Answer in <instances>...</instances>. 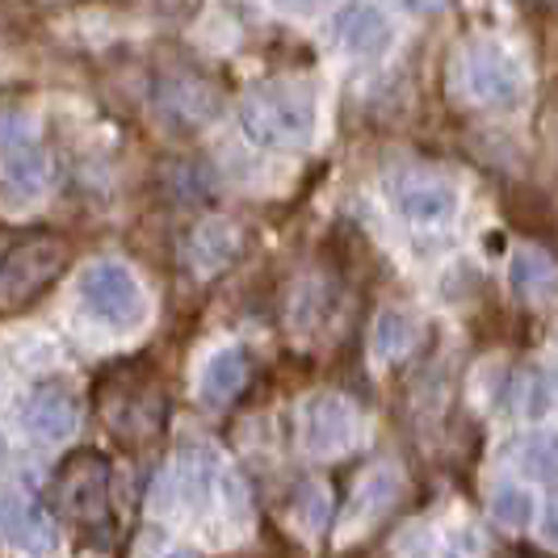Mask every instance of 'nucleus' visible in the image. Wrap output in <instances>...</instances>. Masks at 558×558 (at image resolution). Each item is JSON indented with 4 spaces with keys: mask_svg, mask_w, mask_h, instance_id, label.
<instances>
[{
    "mask_svg": "<svg viewBox=\"0 0 558 558\" xmlns=\"http://www.w3.org/2000/svg\"><path fill=\"white\" fill-rule=\"evenodd\" d=\"M319 126V97L307 81H274L252 84L240 101V131L252 147L265 151H307Z\"/></svg>",
    "mask_w": 558,
    "mask_h": 558,
    "instance_id": "obj_1",
    "label": "nucleus"
},
{
    "mask_svg": "<svg viewBox=\"0 0 558 558\" xmlns=\"http://www.w3.org/2000/svg\"><path fill=\"white\" fill-rule=\"evenodd\" d=\"M453 88L478 110L508 113L530 97V72L496 38H475L453 59Z\"/></svg>",
    "mask_w": 558,
    "mask_h": 558,
    "instance_id": "obj_2",
    "label": "nucleus"
},
{
    "mask_svg": "<svg viewBox=\"0 0 558 558\" xmlns=\"http://www.w3.org/2000/svg\"><path fill=\"white\" fill-rule=\"evenodd\" d=\"M81 303L110 332H135L147 319V290H143L140 274L122 260H93L84 269Z\"/></svg>",
    "mask_w": 558,
    "mask_h": 558,
    "instance_id": "obj_3",
    "label": "nucleus"
},
{
    "mask_svg": "<svg viewBox=\"0 0 558 558\" xmlns=\"http://www.w3.org/2000/svg\"><path fill=\"white\" fill-rule=\"evenodd\" d=\"M51 160L34 122L22 113H0V194L17 206H34L47 194Z\"/></svg>",
    "mask_w": 558,
    "mask_h": 558,
    "instance_id": "obj_4",
    "label": "nucleus"
},
{
    "mask_svg": "<svg viewBox=\"0 0 558 558\" xmlns=\"http://www.w3.org/2000/svg\"><path fill=\"white\" fill-rule=\"evenodd\" d=\"M63 265H68V248L56 235H34L9 248L0 256V311L9 315V311L29 307L63 274Z\"/></svg>",
    "mask_w": 558,
    "mask_h": 558,
    "instance_id": "obj_5",
    "label": "nucleus"
},
{
    "mask_svg": "<svg viewBox=\"0 0 558 558\" xmlns=\"http://www.w3.org/2000/svg\"><path fill=\"white\" fill-rule=\"evenodd\" d=\"M357 437H362V416L344 395L319 391L299 408V441L311 458H328V462L344 458L357 446Z\"/></svg>",
    "mask_w": 558,
    "mask_h": 558,
    "instance_id": "obj_6",
    "label": "nucleus"
},
{
    "mask_svg": "<svg viewBox=\"0 0 558 558\" xmlns=\"http://www.w3.org/2000/svg\"><path fill=\"white\" fill-rule=\"evenodd\" d=\"M387 197L399 210V219L412 227H446L458 215V185L441 177V172H428V168H399L391 181H387Z\"/></svg>",
    "mask_w": 558,
    "mask_h": 558,
    "instance_id": "obj_7",
    "label": "nucleus"
},
{
    "mask_svg": "<svg viewBox=\"0 0 558 558\" xmlns=\"http://www.w3.org/2000/svg\"><path fill=\"white\" fill-rule=\"evenodd\" d=\"M56 504L59 512L76 525H97L106 521V508H110V462L93 449L72 453L56 478Z\"/></svg>",
    "mask_w": 558,
    "mask_h": 558,
    "instance_id": "obj_8",
    "label": "nucleus"
},
{
    "mask_svg": "<svg viewBox=\"0 0 558 558\" xmlns=\"http://www.w3.org/2000/svg\"><path fill=\"white\" fill-rule=\"evenodd\" d=\"M332 43L349 59H378L391 51L395 26L378 0H344L332 13Z\"/></svg>",
    "mask_w": 558,
    "mask_h": 558,
    "instance_id": "obj_9",
    "label": "nucleus"
},
{
    "mask_svg": "<svg viewBox=\"0 0 558 558\" xmlns=\"http://www.w3.org/2000/svg\"><path fill=\"white\" fill-rule=\"evenodd\" d=\"M219 471H223V462H219V453L210 446H185L177 458H172V466H168L165 475V492L172 496L177 508H185V512H202L206 504L215 500V483H219Z\"/></svg>",
    "mask_w": 558,
    "mask_h": 558,
    "instance_id": "obj_10",
    "label": "nucleus"
},
{
    "mask_svg": "<svg viewBox=\"0 0 558 558\" xmlns=\"http://www.w3.org/2000/svg\"><path fill=\"white\" fill-rule=\"evenodd\" d=\"M22 416H26V428L38 441L63 446V441H72L76 428H81V399L68 391V387L47 383V387H38V391L26 399V412H22Z\"/></svg>",
    "mask_w": 558,
    "mask_h": 558,
    "instance_id": "obj_11",
    "label": "nucleus"
},
{
    "mask_svg": "<svg viewBox=\"0 0 558 558\" xmlns=\"http://www.w3.org/2000/svg\"><path fill=\"white\" fill-rule=\"evenodd\" d=\"M399 487H403V478H399L395 466H369V471L357 478V487H353L349 504H344V517H340L344 537H353V533H365L369 525H378V521L391 512V504L399 500Z\"/></svg>",
    "mask_w": 558,
    "mask_h": 558,
    "instance_id": "obj_12",
    "label": "nucleus"
},
{
    "mask_svg": "<svg viewBox=\"0 0 558 558\" xmlns=\"http://www.w3.org/2000/svg\"><path fill=\"white\" fill-rule=\"evenodd\" d=\"M240 256V227L227 219H210V223L194 227V235L185 240V265L194 278H215Z\"/></svg>",
    "mask_w": 558,
    "mask_h": 558,
    "instance_id": "obj_13",
    "label": "nucleus"
},
{
    "mask_svg": "<svg viewBox=\"0 0 558 558\" xmlns=\"http://www.w3.org/2000/svg\"><path fill=\"white\" fill-rule=\"evenodd\" d=\"M244 387H248V353L240 344H223L219 353H210V362L197 374V395H202L206 408L235 403Z\"/></svg>",
    "mask_w": 558,
    "mask_h": 558,
    "instance_id": "obj_14",
    "label": "nucleus"
},
{
    "mask_svg": "<svg viewBox=\"0 0 558 558\" xmlns=\"http://www.w3.org/2000/svg\"><path fill=\"white\" fill-rule=\"evenodd\" d=\"M508 286L521 303H550L555 299V260L542 248H517L508 260Z\"/></svg>",
    "mask_w": 558,
    "mask_h": 558,
    "instance_id": "obj_15",
    "label": "nucleus"
},
{
    "mask_svg": "<svg viewBox=\"0 0 558 558\" xmlns=\"http://www.w3.org/2000/svg\"><path fill=\"white\" fill-rule=\"evenodd\" d=\"M416 319H412V311L403 307H387L378 319H374V336H369V353H374V362L391 365V362H403L412 349H416Z\"/></svg>",
    "mask_w": 558,
    "mask_h": 558,
    "instance_id": "obj_16",
    "label": "nucleus"
},
{
    "mask_svg": "<svg viewBox=\"0 0 558 558\" xmlns=\"http://www.w3.org/2000/svg\"><path fill=\"white\" fill-rule=\"evenodd\" d=\"M487 508L496 517V525L512 533H525L533 530L537 521V496H533V483H517V478H500L487 496Z\"/></svg>",
    "mask_w": 558,
    "mask_h": 558,
    "instance_id": "obj_17",
    "label": "nucleus"
},
{
    "mask_svg": "<svg viewBox=\"0 0 558 558\" xmlns=\"http://www.w3.org/2000/svg\"><path fill=\"white\" fill-rule=\"evenodd\" d=\"M508 395H512L517 416L537 424V420L550 416V408H555V374L546 365H530V369L517 374V383L508 387Z\"/></svg>",
    "mask_w": 558,
    "mask_h": 558,
    "instance_id": "obj_18",
    "label": "nucleus"
},
{
    "mask_svg": "<svg viewBox=\"0 0 558 558\" xmlns=\"http://www.w3.org/2000/svg\"><path fill=\"white\" fill-rule=\"evenodd\" d=\"M9 533H13V546L17 550H51V512L34 496H17L13 512H9Z\"/></svg>",
    "mask_w": 558,
    "mask_h": 558,
    "instance_id": "obj_19",
    "label": "nucleus"
},
{
    "mask_svg": "<svg viewBox=\"0 0 558 558\" xmlns=\"http://www.w3.org/2000/svg\"><path fill=\"white\" fill-rule=\"evenodd\" d=\"M517 471L530 478V483H542V487H555V462H558V449L550 433H530L517 453H512Z\"/></svg>",
    "mask_w": 558,
    "mask_h": 558,
    "instance_id": "obj_20",
    "label": "nucleus"
},
{
    "mask_svg": "<svg viewBox=\"0 0 558 558\" xmlns=\"http://www.w3.org/2000/svg\"><path fill=\"white\" fill-rule=\"evenodd\" d=\"M215 500H219V508H223L227 525H235V533L248 530L252 496H248V483L240 478V471H231V466H223V471H219V483H215Z\"/></svg>",
    "mask_w": 558,
    "mask_h": 558,
    "instance_id": "obj_21",
    "label": "nucleus"
},
{
    "mask_svg": "<svg viewBox=\"0 0 558 558\" xmlns=\"http://www.w3.org/2000/svg\"><path fill=\"white\" fill-rule=\"evenodd\" d=\"M294 517H299V525L307 533H319L328 525V487H324L319 478H307V483L299 487V496H294Z\"/></svg>",
    "mask_w": 558,
    "mask_h": 558,
    "instance_id": "obj_22",
    "label": "nucleus"
},
{
    "mask_svg": "<svg viewBox=\"0 0 558 558\" xmlns=\"http://www.w3.org/2000/svg\"><path fill=\"white\" fill-rule=\"evenodd\" d=\"M269 9H278L281 17H319L328 13L336 0H265Z\"/></svg>",
    "mask_w": 558,
    "mask_h": 558,
    "instance_id": "obj_23",
    "label": "nucleus"
},
{
    "mask_svg": "<svg viewBox=\"0 0 558 558\" xmlns=\"http://www.w3.org/2000/svg\"><path fill=\"white\" fill-rule=\"evenodd\" d=\"M9 462V441H4V433H0V466Z\"/></svg>",
    "mask_w": 558,
    "mask_h": 558,
    "instance_id": "obj_24",
    "label": "nucleus"
},
{
    "mask_svg": "<svg viewBox=\"0 0 558 558\" xmlns=\"http://www.w3.org/2000/svg\"><path fill=\"white\" fill-rule=\"evenodd\" d=\"M0 530H4V517H0Z\"/></svg>",
    "mask_w": 558,
    "mask_h": 558,
    "instance_id": "obj_25",
    "label": "nucleus"
}]
</instances>
